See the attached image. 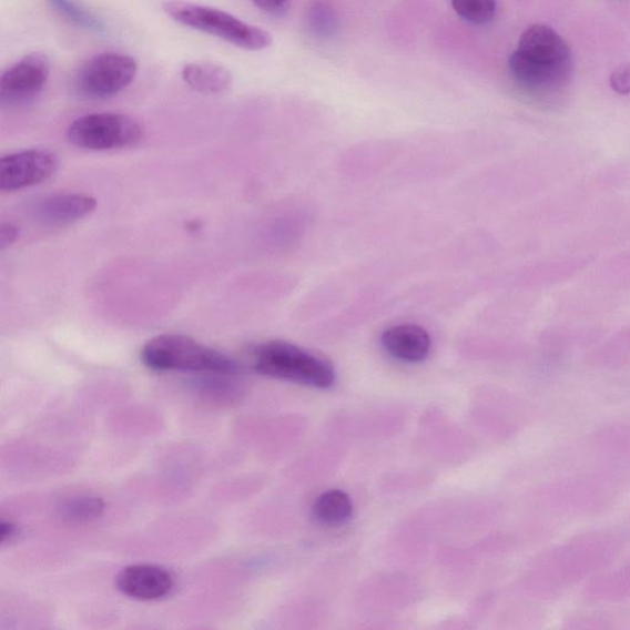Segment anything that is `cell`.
I'll return each mask as SVG.
<instances>
[{
	"mask_svg": "<svg viewBox=\"0 0 630 630\" xmlns=\"http://www.w3.org/2000/svg\"><path fill=\"white\" fill-rule=\"evenodd\" d=\"M182 77L191 89L205 95L226 93L233 83V75L226 67L212 62L189 63Z\"/></svg>",
	"mask_w": 630,
	"mask_h": 630,
	"instance_id": "7c38bea8",
	"label": "cell"
},
{
	"mask_svg": "<svg viewBox=\"0 0 630 630\" xmlns=\"http://www.w3.org/2000/svg\"><path fill=\"white\" fill-rule=\"evenodd\" d=\"M50 77V61L42 52H32L8 69L0 78V101L19 106L38 98Z\"/></svg>",
	"mask_w": 630,
	"mask_h": 630,
	"instance_id": "52a82bcc",
	"label": "cell"
},
{
	"mask_svg": "<svg viewBox=\"0 0 630 630\" xmlns=\"http://www.w3.org/2000/svg\"><path fill=\"white\" fill-rule=\"evenodd\" d=\"M48 2L55 13H59L77 28L96 33L106 31L104 20L100 19L83 4L75 2V0H48Z\"/></svg>",
	"mask_w": 630,
	"mask_h": 630,
	"instance_id": "9a60e30c",
	"label": "cell"
},
{
	"mask_svg": "<svg viewBox=\"0 0 630 630\" xmlns=\"http://www.w3.org/2000/svg\"><path fill=\"white\" fill-rule=\"evenodd\" d=\"M144 136L142 123L118 112H100L77 119L67 130V139L78 149L112 151L131 148Z\"/></svg>",
	"mask_w": 630,
	"mask_h": 630,
	"instance_id": "5b68a950",
	"label": "cell"
},
{
	"mask_svg": "<svg viewBox=\"0 0 630 630\" xmlns=\"http://www.w3.org/2000/svg\"><path fill=\"white\" fill-rule=\"evenodd\" d=\"M380 343L392 357L407 364L423 363L431 348L430 334L416 324L390 326L382 334Z\"/></svg>",
	"mask_w": 630,
	"mask_h": 630,
	"instance_id": "30bf717a",
	"label": "cell"
},
{
	"mask_svg": "<svg viewBox=\"0 0 630 630\" xmlns=\"http://www.w3.org/2000/svg\"><path fill=\"white\" fill-rule=\"evenodd\" d=\"M308 21L313 31L322 37H329L336 30L337 18L331 6L317 2L313 3L308 10Z\"/></svg>",
	"mask_w": 630,
	"mask_h": 630,
	"instance_id": "e0dca14e",
	"label": "cell"
},
{
	"mask_svg": "<svg viewBox=\"0 0 630 630\" xmlns=\"http://www.w3.org/2000/svg\"><path fill=\"white\" fill-rule=\"evenodd\" d=\"M509 71L527 92L556 95L571 83L573 54L556 30L535 24L525 30L519 48L511 53Z\"/></svg>",
	"mask_w": 630,
	"mask_h": 630,
	"instance_id": "6da1fadb",
	"label": "cell"
},
{
	"mask_svg": "<svg viewBox=\"0 0 630 630\" xmlns=\"http://www.w3.org/2000/svg\"><path fill=\"white\" fill-rule=\"evenodd\" d=\"M96 207V200L84 194H55L33 205V215L49 226H61L82 220Z\"/></svg>",
	"mask_w": 630,
	"mask_h": 630,
	"instance_id": "8fae6325",
	"label": "cell"
},
{
	"mask_svg": "<svg viewBox=\"0 0 630 630\" xmlns=\"http://www.w3.org/2000/svg\"><path fill=\"white\" fill-rule=\"evenodd\" d=\"M456 13L475 26H487L497 14V0H451Z\"/></svg>",
	"mask_w": 630,
	"mask_h": 630,
	"instance_id": "2e32d148",
	"label": "cell"
},
{
	"mask_svg": "<svg viewBox=\"0 0 630 630\" xmlns=\"http://www.w3.org/2000/svg\"><path fill=\"white\" fill-rule=\"evenodd\" d=\"M18 536V526L14 522L2 520V524H0V538H2V543L7 545L13 542Z\"/></svg>",
	"mask_w": 630,
	"mask_h": 630,
	"instance_id": "ffe728a7",
	"label": "cell"
},
{
	"mask_svg": "<svg viewBox=\"0 0 630 630\" xmlns=\"http://www.w3.org/2000/svg\"><path fill=\"white\" fill-rule=\"evenodd\" d=\"M105 508L103 499L82 495L61 501L58 512L64 522L83 525L99 520Z\"/></svg>",
	"mask_w": 630,
	"mask_h": 630,
	"instance_id": "5bb4252c",
	"label": "cell"
},
{
	"mask_svg": "<svg viewBox=\"0 0 630 630\" xmlns=\"http://www.w3.org/2000/svg\"><path fill=\"white\" fill-rule=\"evenodd\" d=\"M162 8L164 13L179 24L209 33L243 50L261 51L273 42L266 30L246 24L220 9L183 0H165Z\"/></svg>",
	"mask_w": 630,
	"mask_h": 630,
	"instance_id": "277c9868",
	"label": "cell"
},
{
	"mask_svg": "<svg viewBox=\"0 0 630 630\" xmlns=\"http://www.w3.org/2000/svg\"><path fill=\"white\" fill-rule=\"evenodd\" d=\"M610 84L616 93L630 94V64L618 67L610 77Z\"/></svg>",
	"mask_w": 630,
	"mask_h": 630,
	"instance_id": "ac0fdd59",
	"label": "cell"
},
{
	"mask_svg": "<svg viewBox=\"0 0 630 630\" xmlns=\"http://www.w3.org/2000/svg\"><path fill=\"white\" fill-rule=\"evenodd\" d=\"M143 365L158 373L179 370L204 375L241 374V365L215 348L193 339V337L166 334L154 337L141 352Z\"/></svg>",
	"mask_w": 630,
	"mask_h": 630,
	"instance_id": "7a4b0ae2",
	"label": "cell"
},
{
	"mask_svg": "<svg viewBox=\"0 0 630 630\" xmlns=\"http://www.w3.org/2000/svg\"><path fill=\"white\" fill-rule=\"evenodd\" d=\"M252 2L264 13L274 17L284 14L289 4V0H252Z\"/></svg>",
	"mask_w": 630,
	"mask_h": 630,
	"instance_id": "d6986e66",
	"label": "cell"
},
{
	"mask_svg": "<svg viewBox=\"0 0 630 630\" xmlns=\"http://www.w3.org/2000/svg\"><path fill=\"white\" fill-rule=\"evenodd\" d=\"M253 367L263 376L326 389L334 386L336 373L328 359L286 342H267L254 347Z\"/></svg>",
	"mask_w": 630,
	"mask_h": 630,
	"instance_id": "3957f363",
	"label": "cell"
},
{
	"mask_svg": "<svg viewBox=\"0 0 630 630\" xmlns=\"http://www.w3.org/2000/svg\"><path fill=\"white\" fill-rule=\"evenodd\" d=\"M116 587L131 599L154 601L165 598L174 588L172 573L164 568L136 565L120 571Z\"/></svg>",
	"mask_w": 630,
	"mask_h": 630,
	"instance_id": "9c48e42d",
	"label": "cell"
},
{
	"mask_svg": "<svg viewBox=\"0 0 630 630\" xmlns=\"http://www.w3.org/2000/svg\"><path fill=\"white\" fill-rule=\"evenodd\" d=\"M60 167L59 156L48 150H28L0 161V190L4 193L48 182Z\"/></svg>",
	"mask_w": 630,
	"mask_h": 630,
	"instance_id": "ba28073f",
	"label": "cell"
},
{
	"mask_svg": "<svg viewBox=\"0 0 630 630\" xmlns=\"http://www.w3.org/2000/svg\"><path fill=\"white\" fill-rule=\"evenodd\" d=\"M354 508L350 497L339 489L325 491L313 505L314 519L324 526L335 527L350 520Z\"/></svg>",
	"mask_w": 630,
	"mask_h": 630,
	"instance_id": "4fadbf2b",
	"label": "cell"
},
{
	"mask_svg": "<svg viewBox=\"0 0 630 630\" xmlns=\"http://www.w3.org/2000/svg\"><path fill=\"white\" fill-rule=\"evenodd\" d=\"M18 236V228L13 224H3L2 232H0V241H2V250L8 245L14 243Z\"/></svg>",
	"mask_w": 630,
	"mask_h": 630,
	"instance_id": "44dd1931",
	"label": "cell"
},
{
	"mask_svg": "<svg viewBox=\"0 0 630 630\" xmlns=\"http://www.w3.org/2000/svg\"><path fill=\"white\" fill-rule=\"evenodd\" d=\"M136 74L138 62L132 55L118 52L100 53L78 70L73 88L79 98L105 100L125 90Z\"/></svg>",
	"mask_w": 630,
	"mask_h": 630,
	"instance_id": "8992f818",
	"label": "cell"
}]
</instances>
